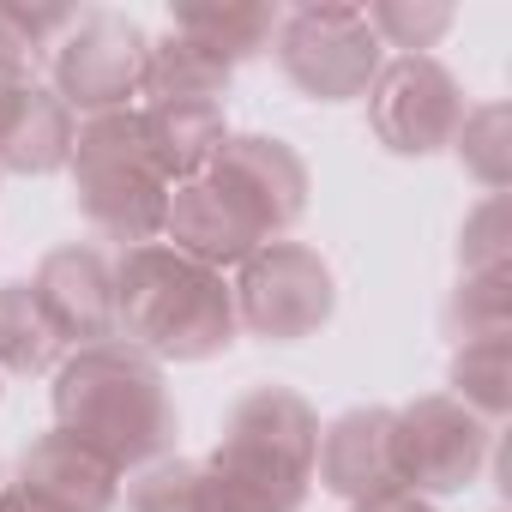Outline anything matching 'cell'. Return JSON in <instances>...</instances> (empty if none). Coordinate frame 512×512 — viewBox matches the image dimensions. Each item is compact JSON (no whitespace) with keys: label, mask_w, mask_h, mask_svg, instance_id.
Masks as SVG:
<instances>
[{"label":"cell","mask_w":512,"mask_h":512,"mask_svg":"<svg viewBox=\"0 0 512 512\" xmlns=\"http://www.w3.org/2000/svg\"><path fill=\"white\" fill-rule=\"evenodd\" d=\"M37 79H13V73H0V133H7V121H13V109H19V97L31 91Z\"/></svg>","instance_id":"cell-28"},{"label":"cell","mask_w":512,"mask_h":512,"mask_svg":"<svg viewBox=\"0 0 512 512\" xmlns=\"http://www.w3.org/2000/svg\"><path fill=\"white\" fill-rule=\"evenodd\" d=\"M73 139H79V115L49 85H31L7 133H0V175H61L73 163Z\"/></svg>","instance_id":"cell-17"},{"label":"cell","mask_w":512,"mask_h":512,"mask_svg":"<svg viewBox=\"0 0 512 512\" xmlns=\"http://www.w3.org/2000/svg\"><path fill=\"white\" fill-rule=\"evenodd\" d=\"M314 476L326 494L338 500H374L398 488V464H392V410L386 404H356L344 416H332L320 428V452H314Z\"/></svg>","instance_id":"cell-12"},{"label":"cell","mask_w":512,"mask_h":512,"mask_svg":"<svg viewBox=\"0 0 512 512\" xmlns=\"http://www.w3.org/2000/svg\"><path fill=\"white\" fill-rule=\"evenodd\" d=\"M494 458V422H482L476 410H464L452 392H422L410 404L392 410V464H398V488L440 500V494H464L482 464Z\"/></svg>","instance_id":"cell-7"},{"label":"cell","mask_w":512,"mask_h":512,"mask_svg":"<svg viewBox=\"0 0 512 512\" xmlns=\"http://www.w3.org/2000/svg\"><path fill=\"white\" fill-rule=\"evenodd\" d=\"M139 121H145L151 163H157V175H163L169 187L205 175L211 157H217L223 139H229V115H223V103H145Z\"/></svg>","instance_id":"cell-16"},{"label":"cell","mask_w":512,"mask_h":512,"mask_svg":"<svg viewBox=\"0 0 512 512\" xmlns=\"http://www.w3.org/2000/svg\"><path fill=\"white\" fill-rule=\"evenodd\" d=\"M67 175H73V199H79L85 223L103 241H121V253L127 247H145V241H163L169 181L151 163L139 103L133 109H115V115L79 121Z\"/></svg>","instance_id":"cell-4"},{"label":"cell","mask_w":512,"mask_h":512,"mask_svg":"<svg viewBox=\"0 0 512 512\" xmlns=\"http://www.w3.org/2000/svg\"><path fill=\"white\" fill-rule=\"evenodd\" d=\"M229 79L235 73L217 67L205 49H193L187 37L163 31L145 49V91L139 97H151V103H223L229 97Z\"/></svg>","instance_id":"cell-18"},{"label":"cell","mask_w":512,"mask_h":512,"mask_svg":"<svg viewBox=\"0 0 512 512\" xmlns=\"http://www.w3.org/2000/svg\"><path fill=\"white\" fill-rule=\"evenodd\" d=\"M278 25H284V13L272 0H181V7H169V31L187 37L193 49H205L229 73L253 55H266L278 43Z\"/></svg>","instance_id":"cell-15"},{"label":"cell","mask_w":512,"mask_h":512,"mask_svg":"<svg viewBox=\"0 0 512 512\" xmlns=\"http://www.w3.org/2000/svg\"><path fill=\"white\" fill-rule=\"evenodd\" d=\"M458 163L488 187V193H506L512 187V109L506 103H482V109H464L452 145Z\"/></svg>","instance_id":"cell-21"},{"label":"cell","mask_w":512,"mask_h":512,"mask_svg":"<svg viewBox=\"0 0 512 512\" xmlns=\"http://www.w3.org/2000/svg\"><path fill=\"white\" fill-rule=\"evenodd\" d=\"M350 512H440L434 500L410 494V488H392V494H374V500H356Z\"/></svg>","instance_id":"cell-27"},{"label":"cell","mask_w":512,"mask_h":512,"mask_svg":"<svg viewBox=\"0 0 512 512\" xmlns=\"http://www.w3.org/2000/svg\"><path fill=\"white\" fill-rule=\"evenodd\" d=\"M500 266H512V211L506 193H488L458 229V272H500Z\"/></svg>","instance_id":"cell-26"},{"label":"cell","mask_w":512,"mask_h":512,"mask_svg":"<svg viewBox=\"0 0 512 512\" xmlns=\"http://www.w3.org/2000/svg\"><path fill=\"white\" fill-rule=\"evenodd\" d=\"M320 410L296 386H253L229 404L205 470V512H302L314 488Z\"/></svg>","instance_id":"cell-2"},{"label":"cell","mask_w":512,"mask_h":512,"mask_svg":"<svg viewBox=\"0 0 512 512\" xmlns=\"http://www.w3.org/2000/svg\"><path fill=\"white\" fill-rule=\"evenodd\" d=\"M446 386H452V398L464 410H476L482 422H500L512 410V332H488V338L452 344Z\"/></svg>","instance_id":"cell-19"},{"label":"cell","mask_w":512,"mask_h":512,"mask_svg":"<svg viewBox=\"0 0 512 512\" xmlns=\"http://www.w3.org/2000/svg\"><path fill=\"white\" fill-rule=\"evenodd\" d=\"M79 7H19V0H0V73L13 79H37L43 49H55L73 31Z\"/></svg>","instance_id":"cell-22"},{"label":"cell","mask_w":512,"mask_h":512,"mask_svg":"<svg viewBox=\"0 0 512 512\" xmlns=\"http://www.w3.org/2000/svg\"><path fill=\"white\" fill-rule=\"evenodd\" d=\"M272 49L284 79L314 103H356L386 67V49L368 31L362 7H344V0H308V7L284 13Z\"/></svg>","instance_id":"cell-6"},{"label":"cell","mask_w":512,"mask_h":512,"mask_svg":"<svg viewBox=\"0 0 512 512\" xmlns=\"http://www.w3.org/2000/svg\"><path fill=\"white\" fill-rule=\"evenodd\" d=\"M145 49L151 37L139 31V19L91 7L73 19V31L49 49V73H55V97L91 121V115H115L133 109V97L145 91Z\"/></svg>","instance_id":"cell-8"},{"label":"cell","mask_w":512,"mask_h":512,"mask_svg":"<svg viewBox=\"0 0 512 512\" xmlns=\"http://www.w3.org/2000/svg\"><path fill=\"white\" fill-rule=\"evenodd\" d=\"M0 512H49L43 500H31L25 488H0Z\"/></svg>","instance_id":"cell-29"},{"label":"cell","mask_w":512,"mask_h":512,"mask_svg":"<svg viewBox=\"0 0 512 512\" xmlns=\"http://www.w3.org/2000/svg\"><path fill=\"white\" fill-rule=\"evenodd\" d=\"M205 181H211L253 229H260L266 241H284V229L302 223L308 193H314L302 151L284 145V139H272V133H229L223 151L211 157Z\"/></svg>","instance_id":"cell-10"},{"label":"cell","mask_w":512,"mask_h":512,"mask_svg":"<svg viewBox=\"0 0 512 512\" xmlns=\"http://www.w3.org/2000/svg\"><path fill=\"white\" fill-rule=\"evenodd\" d=\"M163 247L187 253V260L211 266V272H235L253 247H266V235L253 229L205 175L193 181H175L169 187V205H163Z\"/></svg>","instance_id":"cell-14"},{"label":"cell","mask_w":512,"mask_h":512,"mask_svg":"<svg viewBox=\"0 0 512 512\" xmlns=\"http://www.w3.org/2000/svg\"><path fill=\"white\" fill-rule=\"evenodd\" d=\"M31 296L49 314L61 350H91V344L121 338L115 332V260L91 241L49 247L31 272Z\"/></svg>","instance_id":"cell-11"},{"label":"cell","mask_w":512,"mask_h":512,"mask_svg":"<svg viewBox=\"0 0 512 512\" xmlns=\"http://www.w3.org/2000/svg\"><path fill=\"white\" fill-rule=\"evenodd\" d=\"M127 512H205V470L193 458H157L121 482Z\"/></svg>","instance_id":"cell-25"},{"label":"cell","mask_w":512,"mask_h":512,"mask_svg":"<svg viewBox=\"0 0 512 512\" xmlns=\"http://www.w3.org/2000/svg\"><path fill=\"white\" fill-rule=\"evenodd\" d=\"M464 85L434 55H386L368 85V127L392 157H434L464 121Z\"/></svg>","instance_id":"cell-9"},{"label":"cell","mask_w":512,"mask_h":512,"mask_svg":"<svg viewBox=\"0 0 512 512\" xmlns=\"http://www.w3.org/2000/svg\"><path fill=\"white\" fill-rule=\"evenodd\" d=\"M61 338L49 326V314L37 308L31 284H0V380H37L61 368Z\"/></svg>","instance_id":"cell-20"},{"label":"cell","mask_w":512,"mask_h":512,"mask_svg":"<svg viewBox=\"0 0 512 512\" xmlns=\"http://www.w3.org/2000/svg\"><path fill=\"white\" fill-rule=\"evenodd\" d=\"M31 500H43L49 512H115L121 506V470L91 452L85 440L49 428L19 452V482Z\"/></svg>","instance_id":"cell-13"},{"label":"cell","mask_w":512,"mask_h":512,"mask_svg":"<svg viewBox=\"0 0 512 512\" xmlns=\"http://www.w3.org/2000/svg\"><path fill=\"white\" fill-rule=\"evenodd\" d=\"M115 332L151 362H211L235 344L229 272H211L187 253L145 241L115 260Z\"/></svg>","instance_id":"cell-3"},{"label":"cell","mask_w":512,"mask_h":512,"mask_svg":"<svg viewBox=\"0 0 512 512\" xmlns=\"http://www.w3.org/2000/svg\"><path fill=\"white\" fill-rule=\"evenodd\" d=\"M49 404H55V428L103 452L121 476L169 458L175 446V398L163 386V362H151L121 338L67 350Z\"/></svg>","instance_id":"cell-1"},{"label":"cell","mask_w":512,"mask_h":512,"mask_svg":"<svg viewBox=\"0 0 512 512\" xmlns=\"http://www.w3.org/2000/svg\"><path fill=\"white\" fill-rule=\"evenodd\" d=\"M362 19H368V31L380 37V49L428 55V49L452 31L458 7H446V0H374V7H362Z\"/></svg>","instance_id":"cell-24"},{"label":"cell","mask_w":512,"mask_h":512,"mask_svg":"<svg viewBox=\"0 0 512 512\" xmlns=\"http://www.w3.org/2000/svg\"><path fill=\"white\" fill-rule=\"evenodd\" d=\"M446 338H488V332H512V266L500 272H458V290L446 296Z\"/></svg>","instance_id":"cell-23"},{"label":"cell","mask_w":512,"mask_h":512,"mask_svg":"<svg viewBox=\"0 0 512 512\" xmlns=\"http://www.w3.org/2000/svg\"><path fill=\"white\" fill-rule=\"evenodd\" d=\"M229 290H235L241 332L266 338V344H302L338 308V278L320 260V247H308V241H266V247H253L247 260L235 266Z\"/></svg>","instance_id":"cell-5"}]
</instances>
